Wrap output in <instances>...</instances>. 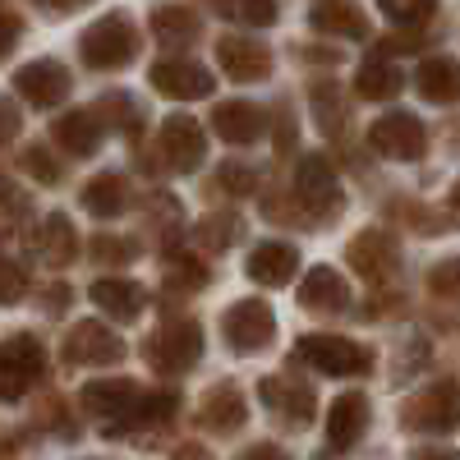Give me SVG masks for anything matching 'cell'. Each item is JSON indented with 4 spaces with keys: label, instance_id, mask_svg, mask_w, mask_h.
Here are the masks:
<instances>
[{
    "label": "cell",
    "instance_id": "6da1fadb",
    "mask_svg": "<svg viewBox=\"0 0 460 460\" xmlns=\"http://www.w3.org/2000/svg\"><path fill=\"white\" fill-rule=\"evenodd\" d=\"M295 359L309 364L323 377H355V373H368L373 368V350H368V345H355V341H345V336H327V332L304 336L295 345Z\"/></svg>",
    "mask_w": 460,
    "mask_h": 460
},
{
    "label": "cell",
    "instance_id": "7a4b0ae2",
    "mask_svg": "<svg viewBox=\"0 0 460 460\" xmlns=\"http://www.w3.org/2000/svg\"><path fill=\"white\" fill-rule=\"evenodd\" d=\"M79 51H84V60L93 69H125L138 56V32H134V23L125 14H106V19H97L84 32Z\"/></svg>",
    "mask_w": 460,
    "mask_h": 460
},
{
    "label": "cell",
    "instance_id": "3957f363",
    "mask_svg": "<svg viewBox=\"0 0 460 460\" xmlns=\"http://www.w3.org/2000/svg\"><path fill=\"white\" fill-rule=\"evenodd\" d=\"M221 336L235 355H262L277 336V318L262 299H240L221 314Z\"/></svg>",
    "mask_w": 460,
    "mask_h": 460
},
{
    "label": "cell",
    "instance_id": "277c9868",
    "mask_svg": "<svg viewBox=\"0 0 460 460\" xmlns=\"http://www.w3.org/2000/svg\"><path fill=\"white\" fill-rule=\"evenodd\" d=\"M42 373H47V350L37 336L0 341V401H19Z\"/></svg>",
    "mask_w": 460,
    "mask_h": 460
},
{
    "label": "cell",
    "instance_id": "5b68a950",
    "mask_svg": "<svg viewBox=\"0 0 460 460\" xmlns=\"http://www.w3.org/2000/svg\"><path fill=\"white\" fill-rule=\"evenodd\" d=\"M405 424L414 433H456L460 429V382H451V377L433 382L419 401H410Z\"/></svg>",
    "mask_w": 460,
    "mask_h": 460
},
{
    "label": "cell",
    "instance_id": "8992f818",
    "mask_svg": "<svg viewBox=\"0 0 460 460\" xmlns=\"http://www.w3.org/2000/svg\"><path fill=\"white\" fill-rule=\"evenodd\" d=\"M295 194H299L304 212L318 217V221L336 217V212H341V203H345V199H341V180H336V171H332V162H327V157H304V162H299Z\"/></svg>",
    "mask_w": 460,
    "mask_h": 460
},
{
    "label": "cell",
    "instance_id": "52a82bcc",
    "mask_svg": "<svg viewBox=\"0 0 460 460\" xmlns=\"http://www.w3.org/2000/svg\"><path fill=\"white\" fill-rule=\"evenodd\" d=\"M199 355H203V327L199 323H171L147 341V364L162 368V373L194 368Z\"/></svg>",
    "mask_w": 460,
    "mask_h": 460
},
{
    "label": "cell",
    "instance_id": "ba28073f",
    "mask_svg": "<svg viewBox=\"0 0 460 460\" xmlns=\"http://www.w3.org/2000/svg\"><path fill=\"white\" fill-rule=\"evenodd\" d=\"M368 143L392 162H414V157H424V125L410 111H392L368 129Z\"/></svg>",
    "mask_w": 460,
    "mask_h": 460
},
{
    "label": "cell",
    "instance_id": "9c48e42d",
    "mask_svg": "<svg viewBox=\"0 0 460 460\" xmlns=\"http://www.w3.org/2000/svg\"><path fill=\"white\" fill-rule=\"evenodd\" d=\"M14 93L32 106H60L69 97V69L60 60H32L14 74Z\"/></svg>",
    "mask_w": 460,
    "mask_h": 460
},
{
    "label": "cell",
    "instance_id": "30bf717a",
    "mask_svg": "<svg viewBox=\"0 0 460 460\" xmlns=\"http://www.w3.org/2000/svg\"><path fill=\"white\" fill-rule=\"evenodd\" d=\"M162 147H166L171 171H180V175L199 171V166H203V152H208L203 125L194 120V115H166V125H162Z\"/></svg>",
    "mask_w": 460,
    "mask_h": 460
},
{
    "label": "cell",
    "instance_id": "8fae6325",
    "mask_svg": "<svg viewBox=\"0 0 460 460\" xmlns=\"http://www.w3.org/2000/svg\"><path fill=\"white\" fill-rule=\"evenodd\" d=\"M350 262H355V272L364 281H382V277H392L396 267H401V249L392 240V230H382V226H368L364 235L350 240Z\"/></svg>",
    "mask_w": 460,
    "mask_h": 460
},
{
    "label": "cell",
    "instance_id": "7c38bea8",
    "mask_svg": "<svg viewBox=\"0 0 460 460\" xmlns=\"http://www.w3.org/2000/svg\"><path fill=\"white\" fill-rule=\"evenodd\" d=\"M212 84L217 79L194 60H157L152 65V88L171 102H199V97L212 93Z\"/></svg>",
    "mask_w": 460,
    "mask_h": 460
},
{
    "label": "cell",
    "instance_id": "4fadbf2b",
    "mask_svg": "<svg viewBox=\"0 0 460 460\" xmlns=\"http://www.w3.org/2000/svg\"><path fill=\"white\" fill-rule=\"evenodd\" d=\"M65 359L69 364H120L125 359V341L115 336L111 327L102 323H79L69 336H65Z\"/></svg>",
    "mask_w": 460,
    "mask_h": 460
},
{
    "label": "cell",
    "instance_id": "5bb4252c",
    "mask_svg": "<svg viewBox=\"0 0 460 460\" xmlns=\"http://www.w3.org/2000/svg\"><path fill=\"white\" fill-rule=\"evenodd\" d=\"M368 419H373V410H368V396H364V392L336 396L332 410H327V442H332L336 451L355 447V442L368 433Z\"/></svg>",
    "mask_w": 460,
    "mask_h": 460
},
{
    "label": "cell",
    "instance_id": "9a60e30c",
    "mask_svg": "<svg viewBox=\"0 0 460 460\" xmlns=\"http://www.w3.org/2000/svg\"><path fill=\"white\" fill-rule=\"evenodd\" d=\"M217 60H221V69L230 74V79H240V84H258V79L272 74V56H267L258 42H244V37H221Z\"/></svg>",
    "mask_w": 460,
    "mask_h": 460
},
{
    "label": "cell",
    "instance_id": "2e32d148",
    "mask_svg": "<svg viewBox=\"0 0 460 460\" xmlns=\"http://www.w3.org/2000/svg\"><path fill=\"white\" fill-rule=\"evenodd\" d=\"M244 272H249L258 286H286V281H295V272H299V253H295V244L267 240V244H258V249L249 253Z\"/></svg>",
    "mask_w": 460,
    "mask_h": 460
},
{
    "label": "cell",
    "instance_id": "e0dca14e",
    "mask_svg": "<svg viewBox=\"0 0 460 460\" xmlns=\"http://www.w3.org/2000/svg\"><path fill=\"white\" fill-rule=\"evenodd\" d=\"M258 396L272 405L277 414H286L295 429H304L314 419V410H318V401H314V392L304 387V382H290V377H267L262 387H258Z\"/></svg>",
    "mask_w": 460,
    "mask_h": 460
},
{
    "label": "cell",
    "instance_id": "ac0fdd59",
    "mask_svg": "<svg viewBox=\"0 0 460 460\" xmlns=\"http://www.w3.org/2000/svg\"><path fill=\"white\" fill-rule=\"evenodd\" d=\"M51 138L69 152V157H93L102 143V111H69L51 125Z\"/></svg>",
    "mask_w": 460,
    "mask_h": 460
},
{
    "label": "cell",
    "instance_id": "d6986e66",
    "mask_svg": "<svg viewBox=\"0 0 460 460\" xmlns=\"http://www.w3.org/2000/svg\"><path fill=\"white\" fill-rule=\"evenodd\" d=\"M244 392L240 387H230V382H221V387H212L203 396V410H199V424L208 433H235L244 424Z\"/></svg>",
    "mask_w": 460,
    "mask_h": 460
},
{
    "label": "cell",
    "instance_id": "ffe728a7",
    "mask_svg": "<svg viewBox=\"0 0 460 460\" xmlns=\"http://www.w3.org/2000/svg\"><path fill=\"white\" fill-rule=\"evenodd\" d=\"M345 299H350V286H345V277L332 272V267H314V272L299 281V304H304V309L341 314V309H345Z\"/></svg>",
    "mask_w": 460,
    "mask_h": 460
},
{
    "label": "cell",
    "instance_id": "44dd1931",
    "mask_svg": "<svg viewBox=\"0 0 460 460\" xmlns=\"http://www.w3.org/2000/svg\"><path fill=\"white\" fill-rule=\"evenodd\" d=\"M262 106H253V102H221L217 111H212V129L226 138V143H253L258 134H262Z\"/></svg>",
    "mask_w": 460,
    "mask_h": 460
},
{
    "label": "cell",
    "instance_id": "7402d4cb",
    "mask_svg": "<svg viewBox=\"0 0 460 460\" xmlns=\"http://www.w3.org/2000/svg\"><path fill=\"white\" fill-rule=\"evenodd\" d=\"M84 410L88 414H102V419H115V414H129L138 392H134V382L129 377H97L84 387Z\"/></svg>",
    "mask_w": 460,
    "mask_h": 460
},
{
    "label": "cell",
    "instance_id": "603a6c76",
    "mask_svg": "<svg viewBox=\"0 0 460 460\" xmlns=\"http://www.w3.org/2000/svg\"><path fill=\"white\" fill-rule=\"evenodd\" d=\"M93 299H97V309L111 314L115 323H134L143 314V286L138 281L102 277V281H93Z\"/></svg>",
    "mask_w": 460,
    "mask_h": 460
},
{
    "label": "cell",
    "instance_id": "cb8c5ba5",
    "mask_svg": "<svg viewBox=\"0 0 460 460\" xmlns=\"http://www.w3.org/2000/svg\"><path fill=\"white\" fill-rule=\"evenodd\" d=\"M419 93L438 106H456L460 102V65L451 56H433L419 65Z\"/></svg>",
    "mask_w": 460,
    "mask_h": 460
},
{
    "label": "cell",
    "instance_id": "d4e9b609",
    "mask_svg": "<svg viewBox=\"0 0 460 460\" xmlns=\"http://www.w3.org/2000/svg\"><path fill=\"white\" fill-rule=\"evenodd\" d=\"M32 249H37V258H47L51 267L74 262V253H79V240H74L69 217H47V221H42V230L32 235Z\"/></svg>",
    "mask_w": 460,
    "mask_h": 460
},
{
    "label": "cell",
    "instance_id": "484cf974",
    "mask_svg": "<svg viewBox=\"0 0 460 460\" xmlns=\"http://www.w3.org/2000/svg\"><path fill=\"white\" fill-rule=\"evenodd\" d=\"M84 208H88L93 217H102V221H115V217L129 208L125 180H120V175H97V180H88V184H84Z\"/></svg>",
    "mask_w": 460,
    "mask_h": 460
},
{
    "label": "cell",
    "instance_id": "4316f807",
    "mask_svg": "<svg viewBox=\"0 0 460 460\" xmlns=\"http://www.w3.org/2000/svg\"><path fill=\"white\" fill-rule=\"evenodd\" d=\"M314 28L318 32H336V37H368V19L350 5V0H323L314 5Z\"/></svg>",
    "mask_w": 460,
    "mask_h": 460
},
{
    "label": "cell",
    "instance_id": "83f0119b",
    "mask_svg": "<svg viewBox=\"0 0 460 460\" xmlns=\"http://www.w3.org/2000/svg\"><path fill=\"white\" fill-rule=\"evenodd\" d=\"M152 32H157L166 47H184V42L199 37V14L184 10V5H162L157 14H152Z\"/></svg>",
    "mask_w": 460,
    "mask_h": 460
},
{
    "label": "cell",
    "instance_id": "f1b7e54d",
    "mask_svg": "<svg viewBox=\"0 0 460 460\" xmlns=\"http://www.w3.org/2000/svg\"><path fill=\"white\" fill-rule=\"evenodd\" d=\"M355 93H359L364 102H387V97H396V93H401V74H396V65L368 60V65L355 74Z\"/></svg>",
    "mask_w": 460,
    "mask_h": 460
},
{
    "label": "cell",
    "instance_id": "f546056e",
    "mask_svg": "<svg viewBox=\"0 0 460 460\" xmlns=\"http://www.w3.org/2000/svg\"><path fill=\"white\" fill-rule=\"evenodd\" d=\"M382 10H387V19H392V23L419 28V23H429V19H433L438 0H382Z\"/></svg>",
    "mask_w": 460,
    "mask_h": 460
},
{
    "label": "cell",
    "instance_id": "4dcf8cb0",
    "mask_svg": "<svg viewBox=\"0 0 460 460\" xmlns=\"http://www.w3.org/2000/svg\"><path fill=\"white\" fill-rule=\"evenodd\" d=\"M314 120L323 125V134H336L341 129V93L332 84H318L314 88Z\"/></svg>",
    "mask_w": 460,
    "mask_h": 460
},
{
    "label": "cell",
    "instance_id": "1f68e13d",
    "mask_svg": "<svg viewBox=\"0 0 460 460\" xmlns=\"http://www.w3.org/2000/svg\"><path fill=\"white\" fill-rule=\"evenodd\" d=\"M134 405H138V410H129L134 424H166V419L175 414V405H180V401H175V392H162V396H147V401L138 396Z\"/></svg>",
    "mask_w": 460,
    "mask_h": 460
},
{
    "label": "cell",
    "instance_id": "d6a6232c",
    "mask_svg": "<svg viewBox=\"0 0 460 460\" xmlns=\"http://www.w3.org/2000/svg\"><path fill=\"white\" fill-rule=\"evenodd\" d=\"M235 235H240V221L230 217V212L208 217V221L199 226V240H203L208 249H226V244H235Z\"/></svg>",
    "mask_w": 460,
    "mask_h": 460
},
{
    "label": "cell",
    "instance_id": "836d02e7",
    "mask_svg": "<svg viewBox=\"0 0 460 460\" xmlns=\"http://www.w3.org/2000/svg\"><path fill=\"white\" fill-rule=\"evenodd\" d=\"M28 290V272H23V262L14 258H0V304H19Z\"/></svg>",
    "mask_w": 460,
    "mask_h": 460
},
{
    "label": "cell",
    "instance_id": "e575fe53",
    "mask_svg": "<svg viewBox=\"0 0 460 460\" xmlns=\"http://www.w3.org/2000/svg\"><path fill=\"white\" fill-rule=\"evenodd\" d=\"M429 290L442 299H460V258H447L429 272Z\"/></svg>",
    "mask_w": 460,
    "mask_h": 460
},
{
    "label": "cell",
    "instance_id": "d590c367",
    "mask_svg": "<svg viewBox=\"0 0 460 460\" xmlns=\"http://www.w3.org/2000/svg\"><path fill=\"white\" fill-rule=\"evenodd\" d=\"M23 171H28L32 180H42V184H56V180H60V166L47 157V147H42V143L23 147Z\"/></svg>",
    "mask_w": 460,
    "mask_h": 460
},
{
    "label": "cell",
    "instance_id": "8d00e7d4",
    "mask_svg": "<svg viewBox=\"0 0 460 460\" xmlns=\"http://www.w3.org/2000/svg\"><path fill=\"white\" fill-rule=\"evenodd\" d=\"M217 189H221V194H253V171L230 162V166L217 171Z\"/></svg>",
    "mask_w": 460,
    "mask_h": 460
},
{
    "label": "cell",
    "instance_id": "74e56055",
    "mask_svg": "<svg viewBox=\"0 0 460 460\" xmlns=\"http://www.w3.org/2000/svg\"><path fill=\"white\" fill-rule=\"evenodd\" d=\"M171 281H180V286H203V281H208V267H199L194 258H171Z\"/></svg>",
    "mask_w": 460,
    "mask_h": 460
},
{
    "label": "cell",
    "instance_id": "f35d334b",
    "mask_svg": "<svg viewBox=\"0 0 460 460\" xmlns=\"http://www.w3.org/2000/svg\"><path fill=\"white\" fill-rule=\"evenodd\" d=\"M240 14H244L249 23H258V28H267V23H272V19H277V5H272V0H244V5H240Z\"/></svg>",
    "mask_w": 460,
    "mask_h": 460
},
{
    "label": "cell",
    "instance_id": "ab89813d",
    "mask_svg": "<svg viewBox=\"0 0 460 460\" xmlns=\"http://www.w3.org/2000/svg\"><path fill=\"white\" fill-rule=\"evenodd\" d=\"M14 37H19V19H14L5 5H0V56L14 47Z\"/></svg>",
    "mask_w": 460,
    "mask_h": 460
},
{
    "label": "cell",
    "instance_id": "60d3db41",
    "mask_svg": "<svg viewBox=\"0 0 460 460\" xmlns=\"http://www.w3.org/2000/svg\"><path fill=\"white\" fill-rule=\"evenodd\" d=\"M14 129H19V115H14V106H10V102H0V143L14 138Z\"/></svg>",
    "mask_w": 460,
    "mask_h": 460
},
{
    "label": "cell",
    "instance_id": "b9f144b4",
    "mask_svg": "<svg viewBox=\"0 0 460 460\" xmlns=\"http://www.w3.org/2000/svg\"><path fill=\"white\" fill-rule=\"evenodd\" d=\"M410 460H460V451H447V447H414Z\"/></svg>",
    "mask_w": 460,
    "mask_h": 460
},
{
    "label": "cell",
    "instance_id": "7bdbcfd3",
    "mask_svg": "<svg viewBox=\"0 0 460 460\" xmlns=\"http://www.w3.org/2000/svg\"><path fill=\"white\" fill-rule=\"evenodd\" d=\"M240 460H286V451H281V447H267V442H258V447H249Z\"/></svg>",
    "mask_w": 460,
    "mask_h": 460
},
{
    "label": "cell",
    "instance_id": "ee69618b",
    "mask_svg": "<svg viewBox=\"0 0 460 460\" xmlns=\"http://www.w3.org/2000/svg\"><path fill=\"white\" fill-rule=\"evenodd\" d=\"M171 460H212V451H208V447H194V442H184V447H175Z\"/></svg>",
    "mask_w": 460,
    "mask_h": 460
},
{
    "label": "cell",
    "instance_id": "f6af8a7d",
    "mask_svg": "<svg viewBox=\"0 0 460 460\" xmlns=\"http://www.w3.org/2000/svg\"><path fill=\"white\" fill-rule=\"evenodd\" d=\"M93 253H97V258H125V253H129V244H115V240H97V244H93Z\"/></svg>",
    "mask_w": 460,
    "mask_h": 460
},
{
    "label": "cell",
    "instance_id": "bcb514c9",
    "mask_svg": "<svg viewBox=\"0 0 460 460\" xmlns=\"http://www.w3.org/2000/svg\"><path fill=\"white\" fill-rule=\"evenodd\" d=\"M37 5H47V10H79V5H88V0H37Z\"/></svg>",
    "mask_w": 460,
    "mask_h": 460
},
{
    "label": "cell",
    "instance_id": "7dc6e473",
    "mask_svg": "<svg viewBox=\"0 0 460 460\" xmlns=\"http://www.w3.org/2000/svg\"><path fill=\"white\" fill-rule=\"evenodd\" d=\"M212 5H217L221 14H240V0H212Z\"/></svg>",
    "mask_w": 460,
    "mask_h": 460
},
{
    "label": "cell",
    "instance_id": "c3c4849f",
    "mask_svg": "<svg viewBox=\"0 0 460 460\" xmlns=\"http://www.w3.org/2000/svg\"><path fill=\"white\" fill-rule=\"evenodd\" d=\"M451 208H456V212H460V184H456V189H451Z\"/></svg>",
    "mask_w": 460,
    "mask_h": 460
}]
</instances>
